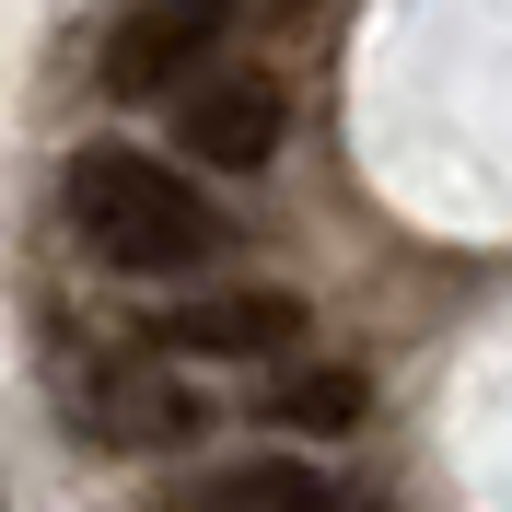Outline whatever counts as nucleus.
I'll list each match as a JSON object with an SVG mask.
<instances>
[{
    "instance_id": "obj_5",
    "label": "nucleus",
    "mask_w": 512,
    "mask_h": 512,
    "mask_svg": "<svg viewBox=\"0 0 512 512\" xmlns=\"http://www.w3.org/2000/svg\"><path fill=\"white\" fill-rule=\"evenodd\" d=\"M187 512H338V489H326L303 454H245V466L187 478Z\"/></svg>"
},
{
    "instance_id": "obj_2",
    "label": "nucleus",
    "mask_w": 512,
    "mask_h": 512,
    "mask_svg": "<svg viewBox=\"0 0 512 512\" xmlns=\"http://www.w3.org/2000/svg\"><path fill=\"white\" fill-rule=\"evenodd\" d=\"M280 94L256 82V70H198L187 94H175V140L187 163H222V175H256V163L280 152Z\"/></svg>"
},
{
    "instance_id": "obj_4",
    "label": "nucleus",
    "mask_w": 512,
    "mask_h": 512,
    "mask_svg": "<svg viewBox=\"0 0 512 512\" xmlns=\"http://www.w3.org/2000/svg\"><path fill=\"white\" fill-rule=\"evenodd\" d=\"M222 24H233V0H140V12L105 35V82H117V94H163L175 70L210 59Z\"/></svg>"
},
{
    "instance_id": "obj_6",
    "label": "nucleus",
    "mask_w": 512,
    "mask_h": 512,
    "mask_svg": "<svg viewBox=\"0 0 512 512\" xmlns=\"http://www.w3.org/2000/svg\"><path fill=\"white\" fill-rule=\"evenodd\" d=\"M268 408H280L291 431H350V419H361V373H291Z\"/></svg>"
},
{
    "instance_id": "obj_1",
    "label": "nucleus",
    "mask_w": 512,
    "mask_h": 512,
    "mask_svg": "<svg viewBox=\"0 0 512 512\" xmlns=\"http://www.w3.org/2000/svg\"><path fill=\"white\" fill-rule=\"evenodd\" d=\"M59 198H70V233H82L105 268H128V280H163V268H198V256L233 245L222 210H210L175 163L128 152V140H82L70 175H59Z\"/></svg>"
},
{
    "instance_id": "obj_3",
    "label": "nucleus",
    "mask_w": 512,
    "mask_h": 512,
    "mask_svg": "<svg viewBox=\"0 0 512 512\" xmlns=\"http://www.w3.org/2000/svg\"><path fill=\"white\" fill-rule=\"evenodd\" d=\"M291 338H303L291 291H222V303H175V315L140 326V350H198V361H268Z\"/></svg>"
}]
</instances>
